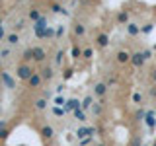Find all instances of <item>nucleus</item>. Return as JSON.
Here are the masks:
<instances>
[{
  "mask_svg": "<svg viewBox=\"0 0 156 146\" xmlns=\"http://www.w3.org/2000/svg\"><path fill=\"white\" fill-rule=\"evenodd\" d=\"M31 74H33V70H31V66H27V64H20L16 68V76L20 78V80H27Z\"/></svg>",
  "mask_w": 156,
  "mask_h": 146,
  "instance_id": "f257e3e1",
  "label": "nucleus"
},
{
  "mask_svg": "<svg viewBox=\"0 0 156 146\" xmlns=\"http://www.w3.org/2000/svg\"><path fill=\"white\" fill-rule=\"evenodd\" d=\"M33 27H35V35H37L39 39H45V29H47V19H45V18L37 19Z\"/></svg>",
  "mask_w": 156,
  "mask_h": 146,
  "instance_id": "f03ea898",
  "label": "nucleus"
},
{
  "mask_svg": "<svg viewBox=\"0 0 156 146\" xmlns=\"http://www.w3.org/2000/svg\"><path fill=\"white\" fill-rule=\"evenodd\" d=\"M78 107H82V101L76 99V97H72V99H68L66 103H65V113H70V111L78 109Z\"/></svg>",
  "mask_w": 156,
  "mask_h": 146,
  "instance_id": "7ed1b4c3",
  "label": "nucleus"
},
{
  "mask_svg": "<svg viewBox=\"0 0 156 146\" xmlns=\"http://www.w3.org/2000/svg\"><path fill=\"white\" fill-rule=\"evenodd\" d=\"M41 82H43V76H41V74H37V72H33V74L27 78L29 88H39V86H41Z\"/></svg>",
  "mask_w": 156,
  "mask_h": 146,
  "instance_id": "20e7f679",
  "label": "nucleus"
},
{
  "mask_svg": "<svg viewBox=\"0 0 156 146\" xmlns=\"http://www.w3.org/2000/svg\"><path fill=\"white\" fill-rule=\"evenodd\" d=\"M144 61H146V58H144V55H143V51H140V53H135V55H131V64H133V66H143Z\"/></svg>",
  "mask_w": 156,
  "mask_h": 146,
  "instance_id": "39448f33",
  "label": "nucleus"
},
{
  "mask_svg": "<svg viewBox=\"0 0 156 146\" xmlns=\"http://www.w3.org/2000/svg\"><path fill=\"white\" fill-rule=\"evenodd\" d=\"M31 53H33V61H35V62H43V61H45V57H47L45 51H43L41 47H33Z\"/></svg>",
  "mask_w": 156,
  "mask_h": 146,
  "instance_id": "423d86ee",
  "label": "nucleus"
},
{
  "mask_svg": "<svg viewBox=\"0 0 156 146\" xmlns=\"http://www.w3.org/2000/svg\"><path fill=\"white\" fill-rule=\"evenodd\" d=\"M144 123L148 125V129H150V130H154V127H156V119H154V113H152V111H146V113H144Z\"/></svg>",
  "mask_w": 156,
  "mask_h": 146,
  "instance_id": "0eeeda50",
  "label": "nucleus"
},
{
  "mask_svg": "<svg viewBox=\"0 0 156 146\" xmlns=\"http://www.w3.org/2000/svg\"><path fill=\"white\" fill-rule=\"evenodd\" d=\"M96 43H98V47H100V49H104V47H107V43H109V37H107L105 33H100L98 39H96Z\"/></svg>",
  "mask_w": 156,
  "mask_h": 146,
  "instance_id": "6e6552de",
  "label": "nucleus"
},
{
  "mask_svg": "<svg viewBox=\"0 0 156 146\" xmlns=\"http://www.w3.org/2000/svg\"><path fill=\"white\" fill-rule=\"evenodd\" d=\"M129 61H131V55L127 51H119V53H117V62L125 64V62H129Z\"/></svg>",
  "mask_w": 156,
  "mask_h": 146,
  "instance_id": "1a4fd4ad",
  "label": "nucleus"
},
{
  "mask_svg": "<svg viewBox=\"0 0 156 146\" xmlns=\"http://www.w3.org/2000/svg\"><path fill=\"white\" fill-rule=\"evenodd\" d=\"M76 136H78V138H86V136H92V134H90V127H80V129H76Z\"/></svg>",
  "mask_w": 156,
  "mask_h": 146,
  "instance_id": "9d476101",
  "label": "nucleus"
},
{
  "mask_svg": "<svg viewBox=\"0 0 156 146\" xmlns=\"http://www.w3.org/2000/svg\"><path fill=\"white\" fill-rule=\"evenodd\" d=\"M105 92H107V84H98V86L94 88V94H96V96H100V97L104 96Z\"/></svg>",
  "mask_w": 156,
  "mask_h": 146,
  "instance_id": "9b49d317",
  "label": "nucleus"
},
{
  "mask_svg": "<svg viewBox=\"0 0 156 146\" xmlns=\"http://www.w3.org/2000/svg\"><path fill=\"white\" fill-rule=\"evenodd\" d=\"M2 80H4V84H6L8 88H14L16 84H14V80H12V76L8 74V72H2Z\"/></svg>",
  "mask_w": 156,
  "mask_h": 146,
  "instance_id": "f8f14e48",
  "label": "nucleus"
},
{
  "mask_svg": "<svg viewBox=\"0 0 156 146\" xmlns=\"http://www.w3.org/2000/svg\"><path fill=\"white\" fill-rule=\"evenodd\" d=\"M139 31H140V29L136 27L135 23H127V33H129V35L135 37V35H139Z\"/></svg>",
  "mask_w": 156,
  "mask_h": 146,
  "instance_id": "ddd939ff",
  "label": "nucleus"
},
{
  "mask_svg": "<svg viewBox=\"0 0 156 146\" xmlns=\"http://www.w3.org/2000/svg\"><path fill=\"white\" fill-rule=\"evenodd\" d=\"M41 76H43V80H51V78H53V68L51 66H45V68H43V72H41Z\"/></svg>",
  "mask_w": 156,
  "mask_h": 146,
  "instance_id": "4468645a",
  "label": "nucleus"
},
{
  "mask_svg": "<svg viewBox=\"0 0 156 146\" xmlns=\"http://www.w3.org/2000/svg\"><path fill=\"white\" fill-rule=\"evenodd\" d=\"M84 33H86V27L82 26V23H76V26H74V35L76 37H82Z\"/></svg>",
  "mask_w": 156,
  "mask_h": 146,
  "instance_id": "2eb2a0df",
  "label": "nucleus"
},
{
  "mask_svg": "<svg viewBox=\"0 0 156 146\" xmlns=\"http://www.w3.org/2000/svg\"><path fill=\"white\" fill-rule=\"evenodd\" d=\"M92 103H94V99H92V96H86L84 99H82V109H90Z\"/></svg>",
  "mask_w": 156,
  "mask_h": 146,
  "instance_id": "dca6fc26",
  "label": "nucleus"
},
{
  "mask_svg": "<svg viewBox=\"0 0 156 146\" xmlns=\"http://www.w3.org/2000/svg\"><path fill=\"white\" fill-rule=\"evenodd\" d=\"M43 136H45V138H51L53 134H55V129H53V127H43Z\"/></svg>",
  "mask_w": 156,
  "mask_h": 146,
  "instance_id": "f3484780",
  "label": "nucleus"
},
{
  "mask_svg": "<svg viewBox=\"0 0 156 146\" xmlns=\"http://www.w3.org/2000/svg\"><path fill=\"white\" fill-rule=\"evenodd\" d=\"M41 18H43V16L39 14V10H35V8H33V10H29V19L37 22V19H41Z\"/></svg>",
  "mask_w": 156,
  "mask_h": 146,
  "instance_id": "a211bd4d",
  "label": "nucleus"
},
{
  "mask_svg": "<svg viewBox=\"0 0 156 146\" xmlns=\"http://www.w3.org/2000/svg\"><path fill=\"white\" fill-rule=\"evenodd\" d=\"M6 39H8L10 45H16V43H20V35H18V33H10Z\"/></svg>",
  "mask_w": 156,
  "mask_h": 146,
  "instance_id": "6ab92c4d",
  "label": "nucleus"
},
{
  "mask_svg": "<svg viewBox=\"0 0 156 146\" xmlns=\"http://www.w3.org/2000/svg\"><path fill=\"white\" fill-rule=\"evenodd\" d=\"M74 117L78 121H86V113L82 111V107H78V109H74Z\"/></svg>",
  "mask_w": 156,
  "mask_h": 146,
  "instance_id": "aec40b11",
  "label": "nucleus"
},
{
  "mask_svg": "<svg viewBox=\"0 0 156 146\" xmlns=\"http://www.w3.org/2000/svg\"><path fill=\"white\" fill-rule=\"evenodd\" d=\"M35 107H37L39 111L45 109V107H47V99H45V97H43V99H37V101H35Z\"/></svg>",
  "mask_w": 156,
  "mask_h": 146,
  "instance_id": "412c9836",
  "label": "nucleus"
},
{
  "mask_svg": "<svg viewBox=\"0 0 156 146\" xmlns=\"http://www.w3.org/2000/svg\"><path fill=\"white\" fill-rule=\"evenodd\" d=\"M51 10H53V12H57V14H68L66 10H62L58 4H51Z\"/></svg>",
  "mask_w": 156,
  "mask_h": 146,
  "instance_id": "4be33fe9",
  "label": "nucleus"
},
{
  "mask_svg": "<svg viewBox=\"0 0 156 146\" xmlns=\"http://www.w3.org/2000/svg\"><path fill=\"white\" fill-rule=\"evenodd\" d=\"M23 61H33V53H31V49H27V51L26 53H23Z\"/></svg>",
  "mask_w": 156,
  "mask_h": 146,
  "instance_id": "5701e85b",
  "label": "nucleus"
},
{
  "mask_svg": "<svg viewBox=\"0 0 156 146\" xmlns=\"http://www.w3.org/2000/svg\"><path fill=\"white\" fill-rule=\"evenodd\" d=\"M65 103H66V101H65V97H62V96H57L55 97V105L61 107V105H65Z\"/></svg>",
  "mask_w": 156,
  "mask_h": 146,
  "instance_id": "b1692460",
  "label": "nucleus"
},
{
  "mask_svg": "<svg viewBox=\"0 0 156 146\" xmlns=\"http://www.w3.org/2000/svg\"><path fill=\"white\" fill-rule=\"evenodd\" d=\"M152 23H146V26H143V27H140V31H143V33H150V31H152Z\"/></svg>",
  "mask_w": 156,
  "mask_h": 146,
  "instance_id": "393cba45",
  "label": "nucleus"
},
{
  "mask_svg": "<svg viewBox=\"0 0 156 146\" xmlns=\"http://www.w3.org/2000/svg\"><path fill=\"white\" fill-rule=\"evenodd\" d=\"M82 55H84V58H92V55H94V51H92V49L88 47V49H84V51H82Z\"/></svg>",
  "mask_w": 156,
  "mask_h": 146,
  "instance_id": "a878e982",
  "label": "nucleus"
},
{
  "mask_svg": "<svg viewBox=\"0 0 156 146\" xmlns=\"http://www.w3.org/2000/svg\"><path fill=\"white\" fill-rule=\"evenodd\" d=\"M62 57H65V51H58V53H57V57H55L57 64H61V62H62Z\"/></svg>",
  "mask_w": 156,
  "mask_h": 146,
  "instance_id": "bb28decb",
  "label": "nucleus"
},
{
  "mask_svg": "<svg viewBox=\"0 0 156 146\" xmlns=\"http://www.w3.org/2000/svg\"><path fill=\"white\" fill-rule=\"evenodd\" d=\"M8 134H10V130H8V129H0V138H2V140H6V138H8Z\"/></svg>",
  "mask_w": 156,
  "mask_h": 146,
  "instance_id": "cd10ccee",
  "label": "nucleus"
},
{
  "mask_svg": "<svg viewBox=\"0 0 156 146\" xmlns=\"http://www.w3.org/2000/svg\"><path fill=\"white\" fill-rule=\"evenodd\" d=\"M62 78H65V80H70V78H72V70H70V68H66V70L62 72Z\"/></svg>",
  "mask_w": 156,
  "mask_h": 146,
  "instance_id": "c85d7f7f",
  "label": "nucleus"
},
{
  "mask_svg": "<svg viewBox=\"0 0 156 146\" xmlns=\"http://www.w3.org/2000/svg\"><path fill=\"white\" fill-rule=\"evenodd\" d=\"M80 55H82V51H80L78 47H74V49H72V57H74V58H80Z\"/></svg>",
  "mask_w": 156,
  "mask_h": 146,
  "instance_id": "c756f323",
  "label": "nucleus"
},
{
  "mask_svg": "<svg viewBox=\"0 0 156 146\" xmlns=\"http://www.w3.org/2000/svg\"><path fill=\"white\" fill-rule=\"evenodd\" d=\"M53 113H55V115H65V109H61V107H53Z\"/></svg>",
  "mask_w": 156,
  "mask_h": 146,
  "instance_id": "7c9ffc66",
  "label": "nucleus"
},
{
  "mask_svg": "<svg viewBox=\"0 0 156 146\" xmlns=\"http://www.w3.org/2000/svg\"><path fill=\"white\" fill-rule=\"evenodd\" d=\"M92 111H94L96 115H100L101 113V105H94V103H92Z\"/></svg>",
  "mask_w": 156,
  "mask_h": 146,
  "instance_id": "2f4dec72",
  "label": "nucleus"
},
{
  "mask_svg": "<svg viewBox=\"0 0 156 146\" xmlns=\"http://www.w3.org/2000/svg\"><path fill=\"white\" fill-rule=\"evenodd\" d=\"M117 19H119L121 23H123V22H127V12H121L119 16H117Z\"/></svg>",
  "mask_w": 156,
  "mask_h": 146,
  "instance_id": "473e14b6",
  "label": "nucleus"
},
{
  "mask_svg": "<svg viewBox=\"0 0 156 146\" xmlns=\"http://www.w3.org/2000/svg\"><path fill=\"white\" fill-rule=\"evenodd\" d=\"M55 35V31H53V27H47L45 29V37H53Z\"/></svg>",
  "mask_w": 156,
  "mask_h": 146,
  "instance_id": "72a5a7b5",
  "label": "nucleus"
},
{
  "mask_svg": "<svg viewBox=\"0 0 156 146\" xmlns=\"http://www.w3.org/2000/svg\"><path fill=\"white\" fill-rule=\"evenodd\" d=\"M26 27V22H23V19H20V22L16 23V29H23Z\"/></svg>",
  "mask_w": 156,
  "mask_h": 146,
  "instance_id": "f704fd0d",
  "label": "nucleus"
},
{
  "mask_svg": "<svg viewBox=\"0 0 156 146\" xmlns=\"http://www.w3.org/2000/svg\"><path fill=\"white\" fill-rule=\"evenodd\" d=\"M140 99H143L140 94H133V101H135V103H140Z\"/></svg>",
  "mask_w": 156,
  "mask_h": 146,
  "instance_id": "c9c22d12",
  "label": "nucleus"
},
{
  "mask_svg": "<svg viewBox=\"0 0 156 146\" xmlns=\"http://www.w3.org/2000/svg\"><path fill=\"white\" fill-rule=\"evenodd\" d=\"M144 113H146V111H143V109L136 111V119H144Z\"/></svg>",
  "mask_w": 156,
  "mask_h": 146,
  "instance_id": "e433bc0d",
  "label": "nucleus"
},
{
  "mask_svg": "<svg viewBox=\"0 0 156 146\" xmlns=\"http://www.w3.org/2000/svg\"><path fill=\"white\" fill-rule=\"evenodd\" d=\"M10 55V49H2V51H0V57H8Z\"/></svg>",
  "mask_w": 156,
  "mask_h": 146,
  "instance_id": "4c0bfd02",
  "label": "nucleus"
},
{
  "mask_svg": "<svg viewBox=\"0 0 156 146\" xmlns=\"http://www.w3.org/2000/svg\"><path fill=\"white\" fill-rule=\"evenodd\" d=\"M143 55H144V58H146V61H148V58L152 57V53H150V51H143Z\"/></svg>",
  "mask_w": 156,
  "mask_h": 146,
  "instance_id": "58836bf2",
  "label": "nucleus"
},
{
  "mask_svg": "<svg viewBox=\"0 0 156 146\" xmlns=\"http://www.w3.org/2000/svg\"><path fill=\"white\" fill-rule=\"evenodd\" d=\"M131 146H140V140H139V138H135V140H133V144H131Z\"/></svg>",
  "mask_w": 156,
  "mask_h": 146,
  "instance_id": "ea45409f",
  "label": "nucleus"
},
{
  "mask_svg": "<svg viewBox=\"0 0 156 146\" xmlns=\"http://www.w3.org/2000/svg\"><path fill=\"white\" fill-rule=\"evenodd\" d=\"M4 37V27H0V39Z\"/></svg>",
  "mask_w": 156,
  "mask_h": 146,
  "instance_id": "a19ab883",
  "label": "nucleus"
},
{
  "mask_svg": "<svg viewBox=\"0 0 156 146\" xmlns=\"http://www.w3.org/2000/svg\"><path fill=\"white\" fill-rule=\"evenodd\" d=\"M80 2H82V4H88V2H92V0H80Z\"/></svg>",
  "mask_w": 156,
  "mask_h": 146,
  "instance_id": "79ce46f5",
  "label": "nucleus"
},
{
  "mask_svg": "<svg viewBox=\"0 0 156 146\" xmlns=\"http://www.w3.org/2000/svg\"><path fill=\"white\" fill-rule=\"evenodd\" d=\"M152 78H154V82H156V70H152Z\"/></svg>",
  "mask_w": 156,
  "mask_h": 146,
  "instance_id": "37998d69",
  "label": "nucleus"
},
{
  "mask_svg": "<svg viewBox=\"0 0 156 146\" xmlns=\"http://www.w3.org/2000/svg\"><path fill=\"white\" fill-rule=\"evenodd\" d=\"M2 127H4V121H0V129H2Z\"/></svg>",
  "mask_w": 156,
  "mask_h": 146,
  "instance_id": "c03bdc74",
  "label": "nucleus"
},
{
  "mask_svg": "<svg viewBox=\"0 0 156 146\" xmlns=\"http://www.w3.org/2000/svg\"><path fill=\"white\" fill-rule=\"evenodd\" d=\"M0 27H2V19H0Z\"/></svg>",
  "mask_w": 156,
  "mask_h": 146,
  "instance_id": "a18cd8bd",
  "label": "nucleus"
},
{
  "mask_svg": "<svg viewBox=\"0 0 156 146\" xmlns=\"http://www.w3.org/2000/svg\"><path fill=\"white\" fill-rule=\"evenodd\" d=\"M0 62H2V57H0Z\"/></svg>",
  "mask_w": 156,
  "mask_h": 146,
  "instance_id": "49530a36",
  "label": "nucleus"
},
{
  "mask_svg": "<svg viewBox=\"0 0 156 146\" xmlns=\"http://www.w3.org/2000/svg\"><path fill=\"white\" fill-rule=\"evenodd\" d=\"M98 146H104V144H98Z\"/></svg>",
  "mask_w": 156,
  "mask_h": 146,
  "instance_id": "de8ad7c7",
  "label": "nucleus"
},
{
  "mask_svg": "<svg viewBox=\"0 0 156 146\" xmlns=\"http://www.w3.org/2000/svg\"><path fill=\"white\" fill-rule=\"evenodd\" d=\"M154 146H156V142H154Z\"/></svg>",
  "mask_w": 156,
  "mask_h": 146,
  "instance_id": "09e8293b",
  "label": "nucleus"
},
{
  "mask_svg": "<svg viewBox=\"0 0 156 146\" xmlns=\"http://www.w3.org/2000/svg\"><path fill=\"white\" fill-rule=\"evenodd\" d=\"M144 146H146V144H144Z\"/></svg>",
  "mask_w": 156,
  "mask_h": 146,
  "instance_id": "8fccbe9b",
  "label": "nucleus"
}]
</instances>
